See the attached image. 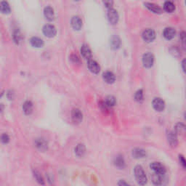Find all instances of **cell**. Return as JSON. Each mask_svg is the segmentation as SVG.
<instances>
[{"label":"cell","mask_w":186,"mask_h":186,"mask_svg":"<svg viewBox=\"0 0 186 186\" xmlns=\"http://www.w3.org/2000/svg\"><path fill=\"white\" fill-rule=\"evenodd\" d=\"M135 177L137 183L138 185L141 186H144L147 184L148 178L146 176V174L144 171L143 168L140 165H137L135 167Z\"/></svg>","instance_id":"obj_1"},{"label":"cell","mask_w":186,"mask_h":186,"mask_svg":"<svg viewBox=\"0 0 186 186\" xmlns=\"http://www.w3.org/2000/svg\"><path fill=\"white\" fill-rule=\"evenodd\" d=\"M150 167L151 170L154 171V173L156 174L165 175L166 172H167L164 166L160 162H153L150 164Z\"/></svg>","instance_id":"obj_2"},{"label":"cell","mask_w":186,"mask_h":186,"mask_svg":"<svg viewBox=\"0 0 186 186\" xmlns=\"http://www.w3.org/2000/svg\"><path fill=\"white\" fill-rule=\"evenodd\" d=\"M142 37L146 42H151L156 38V32L152 28H146L143 32Z\"/></svg>","instance_id":"obj_3"},{"label":"cell","mask_w":186,"mask_h":186,"mask_svg":"<svg viewBox=\"0 0 186 186\" xmlns=\"http://www.w3.org/2000/svg\"><path fill=\"white\" fill-rule=\"evenodd\" d=\"M167 138L168 143L169 145L172 148H176L178 145V135H177L175 132L172 130H169L167 132Z\"/></svg>","instance_id":"obj_4"},{"label":"cell","mask_w":186,"mask_h":186,"mask_svg":"<svg viewBox=\"0 0 186 186\" xmlns=\"http://www.w3.org/2000/svg\"><path fill=\"white\" fill-rule=\"evenodd\" d=\"M154 63V56L152 53L146 52L143 56V64L144 67L149 68H151Z\"/></svg>","instance_id":"obj_5"},{"label":"cell","mask_w":186,"mask_h":186,"mask_svg":"<svg viewBox=\"0 0 186 186\" xmlns=\"http://www.w3.org/2000/svg\"><path fill=\"white\" fill-rule=\"evenodd\" d=\"M43 34L45 35L46 37L49 38H52V37H55V35L57 34V29L54 26L50 25V24H47L45 25L42 28Z\"/></svg>","instance_id":"obj_6"},{"label":"cell","mask_w":186,"mask_h":186,"mask_svg":"<svg viewBox=\"0 0 186 186\" xmlns=\"http://www.w3.org/2000/svg\"><path fill=\"white\" fill-rule=\"evenodd\" d=\"M152 105L154 109L159 112L163 111L166 106L165 102L162 99L160 98V97H156V98L153 100Z\"/></svg>","instance_id":"obj_7"},{"label":"cell","mask_w":186,"mask_h":186,"mask_svg":"<svg viewBox=\"0 0 186 186\" xmlns=\"http://www.w3.org/2000/svg\"><path fill=\"white\" fill-rule=\"evenodd\" d=\"M108 21L112 25H115L119 21V14L117 11L114 8H110L108 11Z\"/></svg>","instance_id":"obj_8"},{"label":"cell","mask_w":186,"mask_h":186,"mask_svg":"<svg viewBox=\"0 0 186 186\" xmlns=\"http://www.w3.org/2000/svg\"><path fill=\"white\" fill-rule=\"evenodd\" d=\"M71 119L75 124H79L82 121L83 114L79 108H74L71 110Z\"/></svg>","instance_id":"obj_9"},{"label":"cell","mask_w":186,"mask_h":186,"mask_svg":"<svg viewBox=\"0 0 186 186\" xmlns=\"http://www.w3.org/2000/svg\"><path fill=\"white\" fill-rule=\"evenodd\" d=\"M151 180L153 183H154L155 185L161 186L164 185V183L165 178H164V175H162V174L154 173L151 176Z\"/></svg>","instance_id":"obj_10"},{"label":"cell","mask_w":186,"mask_h":186,"mask_svg":"<svg viewBox=\"0 0 186 186\" xmlns=\"http://www.w3.org/2000/svg\"><path fill=\"white\" fill-rule=\"evenodd\" d=\"M87 67L89 68V70L91 71L93 74H98L100 72V66L98 63H97L96 61H94V60H90V61H88V63H87Z\"/></svg>","instance_id":"obj_11"},{"label":"cell","mask_w":186,"mask_h":186,"mask_svg":"<svg viewBox=\"0 0 186 186\" xmlns=\"http://www.w3.org/2000/svg\"><path fill=\"white\" fill-rule=\"evenodd\" d=\"M80 52H81V55H82V56L85 57V59L88 60V61L91 60L92 57V51L87 45H84L81 46V47L80 49Z\"/></svg>","instance_id":"obj_12"},{"label":"cell","mask_w":186,"mask_h":186,"mask_svg":"<svg viewBox=\"0 0 186 186\" xmlns=\"http://www.w3.org/2000/svg\"><path fill=\"white\" fill-rule=\"evenodd\" d=\"M35 145L41 151H45L48 148V143L45 139L39 138L35 140Z\"/></svg>","instance_id":"obj_13"},{"label":"cell","mask_w":186,"mask_h":186,"mask_svg":"<svg viewBox=\"0 0 186 186\" xmlns=\"http://www.w3.org/2000/svg\"><path fill=\"white\" fill-rule=\"evenodd\" d=\"M163 35L165 39H168V40H170V39H172L175 37L176 31L172 27H167L164 30Z\"/></svg>","instance_id":"obj_14"},{"label":"cell","mask_w":186,"mask_h":186,"mask_svg":"<svg viewBox=\"0 0 186 186\" xmlns=\"http://www.w3.org/2000/svg\"><path fill=\"white\" fill-rule=\"evenodd\" d=\"M103 80L105 81L107 84H111L114 83L115 81H116V76L114 73L111 71H106L103 74Z\"/></svg>","instance_id":"obj_15"},{"label":"cell","mask_w":186,"mask_h":186,"mask_svg":"<svg viewBox=\"0 0 186 186\" xmlns=\"http://www.w3.org/2000/svg\"><path fill=\"white\" fill-rule=\"evenodd\" d=\"M114 162L115 166L120 169H125V167H126L125 160L123 156H121V155H118V156L115 157Z\"/></svg>","instance_id":"obj_16"},{"label":"cell","mask_w":186,"mask_h":186,"mask_svg":"<svg viewBox=\"0 0 186 186\" xmlns=\"http://www.w3.org/2000/svg\"><path fill=\"white\" fill-rule=\"evenodd\" d=\"M71 23L72 27L74 28L75 30H80L81 27H82V21L79 16H74L71 18Z\"/></svg>","instance_id":"obj_17"},{"label":"cell","mask_w":186,"mask_h":186,"mask_svg":"<svg viewBox=\"0 0 186 186\" xmlns=\"http://www.w3.org/2000/svg\"><path fill=\"white\" fill-rule=\"evenodd\" d=\"M132 155L135 159H143L146 156V151L143 148H137L132 150Z\"/></svg>","instance_id":"obj_18"},{"label":"cell","mask_w":186,"mask_h":186,"mask_svg":"<svg viewBox=\"0 0 186 186\" xmlns=\"http://www.w3.org/2000/svg\"><path fill=\"white\" fill-rule=\"evenodd\" d=\"M44 15H45V17L46 19H47L48 21H52L55 18V12L54 10H53L52 7H51L50 6L46 7L44 10Z\"/></svg>","instance_id":"obj_19"},{"label":"cell","mask_w":186,"mask_h":186,"mask_svg":"<svg viewBox=\"0 0 186 186\" xmlns=\"http://www.w3.org/2000/svg\"><path fill=\"white\" fill-rule=\"evenodd\" d=\"M145 6L150 11V12L156 13V14H161V13H162V10H161V8L159 7L158 5H156V4L149 3V2H145Z\"/></svg>","instance_id":"obj_20"},{"label":"cell","mask_w":186,"mask_h":186,"mask_svg":"<svg viewBox=\"0 0 186 186\" xmlns=\"http://www.w3.org/2000/svg\"><path fill=\"white\" fill-rule=\"evenodd\" d=\"M110 45L113 50H117L121 46V39L119 37L113 36L110 39Z\"/></svg>","instance_id":"obj_21"},{"label":"cell","mask_w":186,"mask_h":186,"mask_svg":"<svg viewBox=\"0 0 186 186\" xmlns=\"http://www.w3.org/2000/svg\"><path fill=\"white\" fill-rule=\"evenodd\" d=\"M30 42H31V45L37 48L42 47L44 45V42L42 39L41 38H39V37H32L30 39Z\"/></svg>","instance_id":"obj_22"},{"label":"cell","mask_w":186,"mask_h":186,"mask_svg":"<svg viewBox=\"0 0 186 186\" xmlns=\"http://www.w3.org/2000/svg\"><path fill=\"white\" fill-rule=\"evenodd\" d=\"M186 128L184 124L179 122L176 124L175 127H174V132H175L177 135H184L185 134Z\"/></svg>","instance_id":"obj_23"},{"label":"cell","mask_w":186,"mask_h":186,"mask_svg":"<svg viewBox=\"0 0 186 186\" xmlns=\"http://www.w3.org/2000/svg\"><path fill=\"white\" fill-rule=\"evenodd\" d=\"M33 108H34V106H33V103H32V101L27 100L23 103V110L24 114L26 115H30L32 114L33 112Z\"/></svg>","instance_id":"obj_24"},{"label":"cell","mask_w":186,"mask_h":186,"mask_svg":"<svg viewBox=\"0 0 186 186\" xmlns=\"http://www.w3.org/2000/svg\"><path fill=\"white\" fill-rule=\"evenodd\" d=\"M103 103H105V105L106 106H108V108H112L113 106H114L116 103V97L113 95H108L105 97V100L103 101Z\"/></svg>","instance_id":"obj_25"},{"label":"cell","mask_w":186,"mask_h":186,"mask_svg":"<svg viewBox=\"0 0 186 186\" xmlns=\"http://www.w3.org/2000/svg\"><path fill=\"white\" fill-rule=\"evenodd\" d=\"M86 153V148L84 144H78L76 147L75 148V154L77 156L81 157L85 154Z\"/></svg>","instance_id":"obj_26"},{"label":"cell","mask_w":186,"mask_h":186,"mask_svg":"<svg viewBox=\"0 0 186 186\" xmlns=\"http://www.w3.org/2000/svg\"><path fill=\"white\" fill-rule=\"evenodd\" d=\"M164 10L167 12H172L175 10V5L172 2L167 1L164 4Z\"/></svg>","instance_id":"obj_27"},{"label":"cell","mask_w":186,"mask_h":186,"mask_svg":"<svg viewBox=\"0 0 186 186\" xmlns=\"http://www.w3.org/2000/svg\"><path fill=\"white\" fill-rule=\"evenodd\" d=\"M10 7L7 2H0V12L4 14H9L10 12Z\"/></svg>","instance_id":"obj_28"},{"label":"cell","mask_w":186,"mask_h":186,"mask_svg":"<svg viewBox=\"0 0 186 186\" xmlns=\"http://www.w3.org/2000/svg\"><path fill=\"white\" fill-rule=\"evenodd\" d=\"M34 176L39 184H40L42 185H45V180H44L43 177L42 176L40 172L37 171V170H34Z\"/></svg>","instance_id":"obj_29"},{"label":"cell","mask_w":186,"mask_h":186,"mask_svg":"<svg viewBox=\"0 0 186 186\" xmlns=\"http://www.w3.org/2000/svg\"><path fill=\"white\" fill-rule=\"evenodd\" d=\"M135 100L138 103H142L144 100L143 91L142 90H138L135 94Z\"/></svg>","instance_id":"obj_30"},{"label":"cell","mask_w":186,"mask_h":186,"mask_svg":"<svg viewBox=\"0 0 186 186\" xmlns=\"http://www.w3.org/2000/svg\"><path fill=\"white\" fill-rule=\"evenodd\" d=\"M13 39H14V40L15 42L17 44H18L21 41L22 39V34L20 31H15L14 32V34H13Z\"/></svg>","instance_id":"obj_31"},{"label":"cell","mask_w":186,"mask_h":186,"mask_svg":"<svg viewBox=\"0 0 186 186\" xmlns=\"http://www.w3.org/2000/svg\"><path fill=\"white\" fill-rule=\"evenodd\" d=\"M1 141L4 144L8 143L9 141H10V137L8 136V135L4 133L1 136Z\"/></svg>","instance_id":"obj_32"},{"label":"cell","mask_w":186,"mask_h":186,"mask_svg":"<svg viewBox=\"0 0 186 186\" xmlns=\"http://www.w3.org/2000/svg\"><path fill=\"white\" fill-rule=\"evenodd\" d=\"M179 160H180V164L182 165V167L183 168L186 167V161L185 159V157L183 156V155H180L179 156Z\"/></svg>","instance_id":"obj_33"},{"label":"cell","mask_w":186,"mask_h":186,"mask_svg":"<svg viewBox=\"0 0 186 186\" xmlns=\"http://www.w3.org/2000/svg\"><path fill=\"white\" fill-rule=\"evenodd\" d=\"M103 4H105V6L106 7L108 8H112V6H113V4H114V2L112 1H105L103 2Z\"/></svg>","instance_id":"obj_34"},{"label":"cell","mask_w":186,"mask_h":186,"mask_svg":"<svg viewBox=\"0 0 186 186\" xmlns=\"http://www.w3.org/2000/svg\"><path fill=\"white\" fill-rule=\"evenodd\" d=\"M118 186H130V185L128 184V183L124 180H120L118 182Z\"/></svg>","instance_id":"obj_35"},{"label":"cell","mask_w":186,"mask_h":186,"mask_svg":"<svg viewBox=\"0 0 186 186\" xmlns=\"http://www.w3.org/2000/svg\"><path fill=\"white\" fill-rule=\"evenodd\" d=\"M71 59L74 63H79V58L76 55H72L71 56Z\"/></svg>","instance_id":"obj_36"},{"label":"cell","mask_w":186,"mask_h":186,"mask_svg":"<svg viewBox=\"0 0 186 186\" xmlns=\"http://www.w3.org/2000/svg\"><path fill=\"white\" fill-rule=\"evenodd\" d=\"M180 39L182 41V42L183 44V46L185 47V32H182V34H180Z\"/></svg>","instance_id":"obj_37"},{"label":"cell","mask_w":186,"mask_h":186,"mask_svg":"<svg viewBox=\"0 0 186 186\" xmlns=\"http://www.w3.org/2000/svg\"><path fill=\"white\" fill-rule=\"evenodd\" d=\"M185 60L184 59L183 61V62H182V66H183V71H185Z\"/></svg>","instance_id":"obj_38"}]
</instances>
